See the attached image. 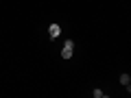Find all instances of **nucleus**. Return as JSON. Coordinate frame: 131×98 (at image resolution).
Instances as JSON below:
<instances>
[{"mask_svg": "<svg viewBox=\"0 0 131 98\" xmlns=\"http://www.w3.org/2000/svg\"><path fill=\"white\" fill-rule=\"evenodd\" d=\"M72 52H74V42H72V39H68V42L63 44V48H61V59H70Z\"/></svg>", "mask_w": 131, "mask_h": 98, "instance_id": "f257e3e1", "label": "nucleus"}, {"mask_svg": "<svg viewBox=\"0 0 131 98\" xmlns=\"http://www.w3.org/2000/svg\"><path fill=\"white\" fill-rule=\"evenodd\" d=\"M48 35H50V39H57L61 35V26L59 24H50V26H48Z\"/></svg>", "mask_w": 131, "mask_h": 98, "instance_id": "f03ea898", "label": "nucleus"}, {"mask_svg": "<svg viewBox=\"0 0 131 98\" xmlns=\"http://www.w3.org/2000/svg\"><path fill=\"white\" fill-rule=\"evenodd\" d=\"M129 81H131L129 74H122V76H120V83H122V85H129Z\"/></svg>", "mask_w": 131, "mask_h": 98, "instance_id": "7ed1b4c3", "label": "nucleus"}, {"mask_svg": "<svg viewBox=\"0 0 131 98\" xmlns=\"http://www.w3.org/2000/svg\"><path fill=\"white\" fill-rule=\"evenodd\" d=\"M103 96H105L103 89H94V98H103Z\"/></svg>", "mask_w": 131, "mask_h": 98, "instance_id": "20e7f679", "label": "nucleus"}]
</instances>
